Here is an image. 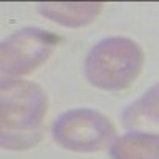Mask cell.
Returning <instances> with one entry per match:
<instances>
[{"label":"cell","mask_w":159,"mask_h":159,"mask_svg":"<svg viewBox=\"0 0 159 159\" xmlns=\"http://www.w3.org/2000/svg\"><path fill=\"white\" fill-rule=\"evenodd\" d=\"M2 145L25 150L40 140L48 110V96L42 86L22 80H5L0 97Z\"/></svg>","instance_id":"obj_1"},{"label":"cell","mask_w":159,"mask_h":159,"mask_svg":"<svg viewBox=\"0 0 159 159\" xmlns=\"http://www.w3.org/2000/svg\"><path fill=\"white\" fill-rule=\"evenodd\" d=\"M145 52L126 37H108L92 46L84 61L86 80L103 91H123L139 78Z\"/></svg>","instance_id":"obj_2"},{"label":"cell","mask_w":159,"mask_h":159,"mask_svg":"<svg viewBox=\"0 0 159 159\" xmlns=\"http://www.w3.org/2000/svg\"><path fill=\"white\" fill-rule=\"evenodd\" d=\"M52 137L65 150L91 153L110 147L116 129L111 119L100 111L75 108L62 113L54 121Z\"/></svg>","instance_id":"obj_3"},{"label":"cell","mask_w":159,"mask_h":159,"mask_svg":"<svg viewBox=\"0 0 159 159\" xmlns=\"http://www.w3.org/2000/svg\"><path fill=\"white\" fill-rule=\"evenodd\" d=\"M61 38L49 30L38 27L21 29L10 35L2 45V72L8 80L27 75L40 67Z\"/></svg>","instance_id":"obj_4"},{"label":"cell","mask_w":159,"mask_h":159,"mask_svg":"<svg viewBox=\"0 0 159 159\" xmlns=\"http://www.w3.org/2000/svg\"><path fill=\"white\" fill-rule=\"evenodd\" d=\"M102 8L103 3L99 2H52L38 7L45 18L65 27H84L94 22Z\"/></svg>","instance_id":"obj_5"},{"label":"cell","mask_w":159,"mask_h":159,"mask_svg":"<svg viewBox=\"0 0 159 159\" xmlns=\"http://www.w3.org/2000/svg\"><path fill=\"white\" fill-rule=\"evenodd\" d=\"M123 121L132 130L159 135V83L129 105L123 115Z\"/></svg>","instance_id":"obj_6"},{"label":"cell","mask_w":159,"mask_h":159,"mask_svg":"<svg viewBox=\"0 0 159 159\" xmlns=\"http://www.w3.org/2000/svg\"><path fill=\"white\" fill-rule=\"evenodd\" d=\"M110 154L113 159H159V135L132 130L111 143Z\"/></svg>","instance_id":"obj_7"}]
</instances>
